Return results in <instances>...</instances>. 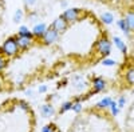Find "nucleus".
<instances>
[{
  "instance_id": "26",
  "label": "nucleus",
  "mask_w": 134,
  "mask_h": 132,
  "mask_svg": "<svg viewBox=\"0 0 134 132\" xmlns=\"http://www.w3.org/2000/svg\"><path fill=\"white\" fill-rule=\"evenodd\" d=\"M24 93H26L27 96H30V97H31V96H34V91L31 90V88H28V90H26V91H24Z\"/></svg>"
},
{
  "instance_id": "27",
  "label": "nucleus",
  "mask_w": 134,
  "mask_h": 132,
  "mask_svg": "<svg viewBox=\"0 0 134 132\" xmlns=\"http://www.w3.org/2000/svg\"><path fill=\"white\" fill-rule=\"evenodd\" d=\"M3 90V79H2V76H0V92H2Z\"/></svg>"
},
{
  "instance_id": "28",
  "label": "nucleus",
  "mask_w": 134,
  "mask_h": 132,
  "mask_svg": "<svg viewBox=\"0 0 134 132\" xmlns=\"http://www.w3.org/2000/svg\"><path fill=\"white\" fill-rule=\"evenodd\" d=\"M133 93H134V88H133Z\"/></svg>"
},
{
  "instance_id": "23",
  "label": "nucleus",
  "mask_w": 134,
  "mask_h": 132,
  "mask_svg": "<svg viewBox=\"0 0 134 132\" xmlns=\"http://www.w3.org/2000/svg\"><path fill=\"white\" fill-rule=\"evenodd\" d=\"M117 104H118V107H119V108H124V107H125V104H126V99H125L124 96H121V97L118 99Z\"/></svg>"
},
{
  "instance_id": "2",
  "label": "nucleus",
  "mask_w": 134,
  "mask_h": 132,
  "mask_svg": "<svg viewBox=\"0 0 134 132\" xmlns=\"http://www.w3.org/2000/svg\"><path fill=\"white\" fill-rule=\"evenodd\" d=\"M83 14H85V11H82L79 8H69L62 14V16L64 17V20L67 21V23L71 26V24L76 23V21L83 16Z\"/></svg>"
},
{
  "instance_id": "12",
  "label": "nucleus",
  "mask_w": 134,
  "mask_h": 132,
  "mask_svg": "<svg viewBox=\"0 0 134 132\" xmlns=\"http://www.w3.org/2000/svg\"><path fill=\"white\" fill-rule=\"evenodd\" d=\"M71 111L75 112V114H81L83 111V102H79V100H76V99H74V100H72Z\"/></svg>"
},
{
  "instance_id": "8",
  "label": "nucleus",
  "mask_w": 134,
  "mask_h": 132,
  "mask_svg": "<svg viewBox=\"0 0 134 132\" xmlns=\"http://www.w3.org/2000/svg\"><path fill=\"white\" fill-rule=\"evenodd\" d=\"M40 115L44 117V119H50L55 115V108L52 107V104L50 103H46L40 107Z\"/></svg>"
},
{
  "instance_id": "7",
  "label": "nucleus",
  "mask_w": 134,
  "mask_h": 132,
  "mask_svg": "<svg viewBox=\"0 0 134 132\" xmlns=\"http://www.w3.org/2000/svg\"><path fill=\"white\" fill-rule=\"evenodd\" d=\"M47 26L44 24V23H36L35 26H34V28H32V35H34V37H35L36 40L38 39H42V36L44 35V32L47 31Z\"/></svg>"
},
{
  "instance_id": "17",
  "label": "nucleus",
  "mask_w": 134,
  "mask_h": 132,
  "mask_svg": "<svg viewBox=\"0 0 134 132\" xmlns=\"http://www.w3.org/2000/svg\"><path fill=\"white\" fill-rule=\"evenodd\" d=\"M100 21H102L103 24H111L114 21V17H113V15H111L110 12H105L102 15V17H100Z\"/></svg>"
},
{
  "instance_id": "22",
  "label": "nucleus",
  "mask_w": 134,
  "mask_h": 132,
  "mask_svg": "<svg viewBox=\"0 0 134 132\" xmlns=\"http://www.w3.org/2000/svg\"><path fill=\"white\" fill-rule=\"evenodd\" d=\"M7 58L5 56H3L2 53H0V72H3L4 70H5V67H7Z\"/></svg>"
},
{
  "instance_id": "10",
  "label": "nucleus",
  "mask_w": 134,
  "mask_h": 132,
  "mask_svg": "<svg viewBox=\"0 0 134 132\" xmlns=\"http://www.w3.org/2000/svg\"><path fill=\"white\" fill-rule=\"evenodd\" d=\"M124 20L126 21V24L130 28V31L134 32V11H129V12L125 15V19Z\"/></svg>"
},
{
  "instance_id": "4",
  "label": "nucleus",
  "mask_w": 134,
  "mask_h": 132,
  "mask_svg": "<svg viewBox=\"0 0 134 132\" xmlns=\"http://www.w3.org/2000/svg\"><path fill=\"white\" fill-rule=\"evenodd\" d=\"M35 41H36V39L34 36L28 37V36H18L16 35V43H18V48L20 52H24V51L30 49Z\"/></svg>"
},
{
  "instance_id": "11",
  "label": "nucleus",
  "mask_w": 134,
  "mask_h": 132,
  "mask_svg": "<svg viewBox=\"0 0 134 132\" xmlns=\"http://www.w3.org/2000/svg\"><path fill=\"white\" fill-rule=\"evenodd\" d=\"M125 80L130 87H134V67L129 68L125 73Z\"/></svg>"
},
{
  "instance_id": "1",
  "label": "nucleus",
  "mask_w": 134,
  "mask_h": 132,
  "mask_svg": "<svg viewBox=\"0 0 134 132\" xmlns=\"http://www.w3.org/2000/svg\"><path fill=\"white\" fill-rule=\"evenodd\" d=\"M19 48H18V43H16V35L9 36L8 39L4 40V43L0 47V53L5 56L7 59H12L16 58L19 55Z\"/></svg>"
},
{
  "instance_id": "20",
  "label": "nucleus",
  "mask_w": 134,
  "mask_h": 132,
  "mask_svg": "<svg viewBox=\"0 0 134 132\" xmlns=\"http://www.w3.org/2000/svg\"><path fill=\"white\" fill-rule=\"evenodd\" d=\"M40 132H59V131H58L57 125H54V124H47V125H44V127L42 128Z\"/></svg>"
},
{
  "instance_id": "14",
  "label": "nucleus",
  "mask_w": 134,
  "mask_h": 132,
  "mask_svg": "<svg viewBox=\"0 0 134 132\" xmlns=\"http://www.w3.org/2000/svg\"><path fill=\"white\" fill-rule=\"evenodd\" d=\"M113 40H114V43H115V47H117L121 52L126 53V44L124 43V40H122L121 37H118V36H115Z\"/></svg>"
},
{
  "instance_id": "19",
  "label": "nucleus",
  "mask_w": 134,
  "mask_h": 132,
  "mask_svg": "<svg viewBox=\"0 0 134 132\" xmlns=\"http://www.w3.org/2000/svg\"><path fill=\"white\" fill-rule=\"evenodd\" d=\"M110 111H111V115H113V116H117L118 114H119V107H118V104H117V102L115 100H113V102H111V104H110Z\"/></svg>"
},
{
  "instance_id": "16",
  "label": "nucleus",
  "mask_w": 134,
  "mask_h": 132,
  "mask_svg": "<svg viewBox=\"0 0 134 132\" xmlns=\"http://www.w3.org/2000/svg\"><path fill=\"white\" fill-rule=\"evenodd\" d=\"M71 107H72V100L62 103L60 104V108H59V114H66L67 111H71Z\"/></svg>"
},
{
  "instance_id": "21",
  "label": "nucleus",
  "mask_w": 134,
  "mask_h": 132,
  "mask_svg": "<svg viewBox=\"0 0 134 132\" xmlns=\"http://www.w3.org/2000/svg\"><path fill=\"white\" fill-rule=\"evenodd\" d=\"M18 107L21 109V111H24V112H30V105H28V103H27V102H24V100H19V102H18Z\"/></svg>"
},
{
  "instance_id": "9",
  "label": "nucleus",
  "mask_w": 134,
  "mask_h": 132,
  "mask_svg": "<svg viewBox=\"0 0 134 132\" xmlns=\"http://www.w3.org/2000/svg\"><path fill=\"white\" fill-rule=\"evenodd\" d=\"M111 102H113V99L109 97V96H106V97H103V99H100V100L95 104V108H97V109H107V108L110 107Z\"/></svg>"
},
{
  "instance_id": "15",
  "label": "nucleus",
  "mask_w": 134,
  "mask_h": 132,
  "mask_svg": "<svg viewBox=\"0 0 134 132\" xmlns=\"http://www.w3.org/2000/svg\"><path fill=\"white\" fill-rule=\"evenodd\" d=\"M23 17H24V12H23V9H20V8H19V9H16V11H15L12 20H14V23L19 24V23H21V20H23Z\"/></svg>"
},
{
  "instance_id": "18",
  "label": "nucleus",
  "mask_w": 134,
  "mask_h": 132,
  "mask_svg": "<svg viewBox=\"0 0 134 132\" xmlns=\"http://www.w3.org/2000/svg\"><path fill=\"white\" fill-rule=\"evenodd\" d=\"M117 26L119 27V29L122 31V32H125V34H130V28L127 27V24H126V21L125 20H118L117 21Z\"/></svg>"
},
{
  "instance_id": "24",
  "label": "nucleus",
  "mask_w": 134,
  "mask_h": 132,
  "mask_svg": "<svg viewBox=\"0 0 134 132\" xmlns=\"http://www.w3.org/2000/svg\"><path fill=\"white\" fill-rule=\"evenodd\" d=\"M24 3H26L27 7H32V5L36 4V0H24Z\"/></svg>"
},
{
  "instance_id": "25",
  "label": "nucleus",
  "mask_w": 134,
  "mask_h": 132,
  "mask_svg": "<svg viewBox=\"0 0 134 132\" xmlns=\"http://www.w3.org/2000/svg\"><path fill=\"white\" fill-rule=\"evenodd\" d=\"M47 92V85H39V93H46Z\"/></svg>"
},
{
  "instance_id": "3",
  "label": "nucleus",
  "mask_w": 134,
  "mask_h": 132,
  "mask_svg": "<svg viewBox=\"0 0 134 132\" xmlns=\"http://www.w3.org/2000/svg\"><path fill=\"white\" fill-rule=\"evenodd\" d=\"M46 46H52V44H55L57 41H59L60 40V34L58 31H55L54 28H51V27H48L47 28V31L44 32V35L42 36V39H40Z\"/></svg>"
},
{
  "instance_id": "6",
  "label": "nucleus",
  "mask_w": 134,
  "mask_h": 132,
  "mask_svg": "<svg viewBox=\"0 0 134 132\" xmlns=\"http://www.w3.org/2000/svg\"><path fill=\"white\" fill-rule=\"evenodd\" d=\"M91 87H93V92L98 93V92H102L106 90V80L100 76H95V78L91 79Z\"/></svg>"
},
{
  "instance_id": "5",
  "label": "nucleus",
  "mask_w": 134,
  "mask_h": 132,
  "mask_svg": "<svg viewBox=\"0 0 134 132\" xmlns=\"http://www.w3.org/2000/svg\"><path fill=\"white\" fill-rule=\"evenodd\" d=\"M69 23H67V21L64 20V17L60 15L59 17H57V19H55L54 21H52V24L50 26L51 28H54L55 31H58L59 32V34L62 35V34H64V32L67 31V29H69Z\"/></svg>"
},
{
  "instance_id": "13",
  "label": "nucleus",
  "mask_w": 134,
  "mask_h": 132,
  "mask_svg": "<svg viewBox=\"0 0 134 132\" xmlns=\"http://www.w3.org/2000/svg\"><path fill=\"white\" fill-rule=\"evenodd\" d=\"M18 36H28V37H32V32L30 31V28L27 26H20L19 29H18Z\"/></svg>"
}]
</instances>
